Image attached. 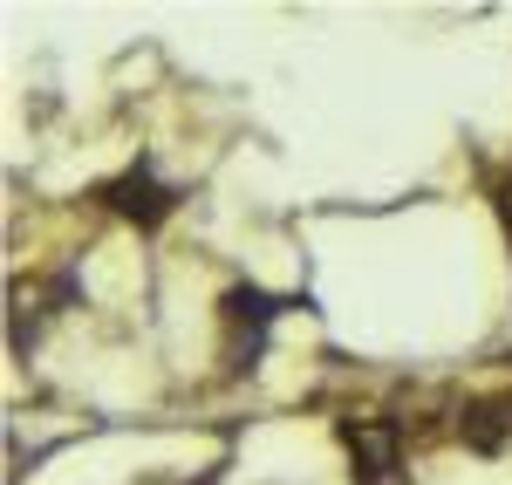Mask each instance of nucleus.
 <instances>
[{
	"mask_svg": "<svg viewBox=\"0 0 512 485\" xmlns=\"http://www.w3.org/2000/svg\"><path fill=\"white\" fill-rule=\"evenodd\" d=\"M342 445H349V458H355V485H403V451H396L390 417L342 424Z\"/></svg>",
	"mask_w": 512,
	"mask_h": 485,
	"instance_id": "nucleus-1",
	"label": "nucleus"
},
{
	"mask_svg": "<svg viewBox=\"0 0 512 485\" xmlns=\"http://www.w3.org/2000/svg\"><path fill=\"white\" fill-rule=\"evenodd\" d=\"M103 199H110V212L137 219V226H164V219H171V205H178V192H171V185H158V178H151V164L137 158V171H123Z\"/></svg>",
	"mask_w": 512,
	"mask_h": 485,
	"instance_id": "nucleus-2",
	"label": "nucleus"
},
{
	"mask_svg": "<svg viewBox=\"0 0 512 485\" xmlns=\"http://www.w3.org/2000/svg\"><path fill=\"white\" fill-rule=\"evenodd\" d=\"M465 445L472 451H499L506 445V417H499V404H472L465 410Z\"/></svg>",
	"mask_w": 512,
	"mask_h": 485,
	"instance_id": "nucleus-3",
	"label": "nucleus"
},
{
	"mask_svg": "<svg viewBox=\"0 0 512 485\" xmlns=\"http://www.w3.org/2000/svg\"><path fill=\"white\" fill-rule=\"evenodd\" d=\"M506 226H512V199H506Z\"/></svg>",
	"mask_w": 512,
	"mask_h": 485,
	"instance_id": "nucleus-4",
	"label": "nucleus"
}]
</instances>
